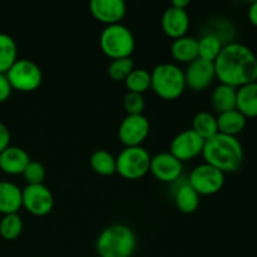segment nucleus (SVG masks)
Instances as JSON below:
<instances>
[{
  "label": "nucleus",
  "mask_w": 257,
  "mask_h": 257,
  "mask_svg": "<svg viewBox=\"0 0 257 257\" xmlns=\"http://www.w3.org/2000/svg\"><path fill=\"white\" fill-rule=\"evenodd\" d=\"M23 207L32 215L42 217L50 213L54 207V196L45 185H27L22 190Z\"/></svg>",
  "instance_id": "nucleus-9"
},
{
  "label": "nucleus",
  "mask_w": 257,
  "mask_h": 257,
  "mask_svg": "<svg viewBox=\"0 0 257 257\" xmlns=\"http://www.w3.org/2000/svg\"><path fill=\"white\" fill-rule=\"evenodd\" d=\"M17 59V43L9 34L0 32V74H5Z\"/></svg>",
  "instance_id": "nucleus-23"
},
{
  "label": "nucleus",
  "mask_w": 257,
  "mask_h": 257,
  "mask_svg": "<svg viewBox=\"0 0 257 257\" xmlns=\"http://www.w3.org/2000/svg\"><path fill=\"white\" fill-rule=\"evenodd\" d=\"M99 45L102 52L113 59L131 58L136 47L135 37L130 28L120 24L105 25L99 37Z\"/></svg>",
  "instance_id": "nucleus-5"
},
{
  "label": "nucleus",
  "mask_w": 257,
  "mask_h": 257,
  "mask_svg": "<svg viewBox=\"0 0 257 257\" xmlns=\"http://www.w3.org/2000/svg\"><path fill=\"white\" fill-rule=\"evenodd\" d=\"M202 156L206 163L226 172H235L243 162V148L232 136L217 133L205 141Z\"/></svg>",
  "instance_id": "nucleus-2"
},
{
  "label": "nucleus",
  "mask_w": 257,
  "mask_h": 257,
  "mask_svg": "<svg viewBox=\"0 0 257 257\" xmlns=\"http://www.w3.org/2000/svg\"><path fill=\"white\" fill-rule=\"evenodd\" d=\"M135 69V64L131 58H119L113 59L108 65V75L115 82H122Z\"/></svg>",
  "instance_id": "nucleus-29"
},
{
  "label": "nucleus",
  "mask_w": 257,
  "mask_h": 257,
  "mask_svg": "<svg viewBox=\"0 0 257 257\" xmlns=\"http://www.w3.org/2000/svg\"><path fill=\"white\" fill-rule=\"evenodd\" d=\"M5 74L13 89L19 92H33L40 87L43 80L39 65L30 59H17Z\"/></svg>",
  "instance_id": "nucleus-7"
},
{
  "label": "nucleus",
  "mask_w": 257,
  "mask_h": 257,
  "mask_svg": "<svg viewBox=\"0 0 257 257\" xmlns=\"http://www.w3.org/2000/svg\"><path fill=\"white\" fill-rule=\"evenodd\" d=\"M236 109L246 118L257 117V82L248 83L237 88Z\"/></svg>",
  "instance_id": "nucleus-18"
},
{
  "label": "nucleus",
  "mask_w": 257,
  "mask_h": 257,
  "mask_svg": "<svg viewBox=\"0 0 257 257\" xmlns=\"http://www.w3.org/2000/svg\"><path fill=\"white\" fill-rule=\"evenodd\" d=\"M30 161L27 151L17 146H9L0 153V170L8 175H23Z\"/></svg>",
  "instance_id": "nucleus-16"
},
{
  "label": "nucleus",
  "mask_w": 257,
  "mask_h": 257,
  "mask_svg": "<svg viewBox=\"0 0 257 257\" xmlns=\"http://www.w3.org/2000/svg\"><path fill=\"white\" fill-rule=\"evenodd\" d=\"M187 181L200 196H211L217 193L223 187L225 173L205 162L191 171Z\"/></svg>",
  "instance_id": "nucleus-8"
},
{
  "label": "nucleus",
  "mask_w": 257,
  "mask_h": 257,
  "mask_svg": "<svg viewBox=\"0 0 257 257\" xmlns=\"http://www.w3.org/2000/svg\"><path fill=\"white\" fill-rule=\"evenodd\" d=\"M23 231V220L18 213H9L0 218V236L8 241H13L20 236Z\"/></svg>",
  "instance_id": "nucleus-27"
},
{
  "label": "nucleus",
  "mask_w": 257,
  "mask_h": 257,
  "mask_svg": "<svg viewBox=\"0 0 257 257\" xmlns=\"http://www.w3.org/2000/svg\"><path fill=\"white\" fill-rule=\"evenodd\" d=\"M123 107L127 114H143L146 102L142 94L135 92H127L123 98Z\"/></svg>",
  "instance_id": "nucleus-30"
},
{
  "label": "nucleus",
  "mask_w": 257,
  "mask_h": 257,
  "mask_svg": "<svg viewBox=\"0 0 257 257\" xmlns=\"http://www.w3.org/2000/svg\"><path fill=\"white\" fill-rule=\"evenodd\" d=\"M151 155L145 147H125L115 157L117 172L127 180H138L150 171Z\"/></svg>",
  "instance_id": "nucleus-6"
},
{
  "label": "nucleus",
  "mask_w": 257,
  "mask_h": 257,
  "mask_svg": "<svg viewBox=\"0 0 257 257\" xmlns=\"http://www.w3.org/2000/svg\"><path fill=\"white\" fill-rule=\"evenodd\" d=\"M216 119H217L218 133L232 136V137L240 135L247 124V118L237 109L220 113Z\"/></svg>",
  "instance_id": "nucleus-19"
},
{
  "label": "nucleus",
  "mask_w": 257,
  "mask_h": 257,
  "mask_svg": "<svg viewBox=\"0 0 257 257\" xmlns=\"http://www.w3.org/2000/svg\"><path fill=\"white\" fill-rule=\"evenodd\" d=\"M89 9L93 17L105 25L118 24L127 13V5L123 0H92Z\"/></svg>",
  "instance_id": "nucleus-14"
},
{
  "label": "nucleus",
  "mask_w": 257,
  "mask_h": 257,
  "mask_svg": "<svg viewBox=\"0 0 257 257\" xmlns=\"http://www.w3.org/2000/svg\"><path fill=\"white\" fill-rule=\"evenodd\" d=\"M22 203V190L9 181H0V215L18 213Z\"/></svg>",
  "instance_id": "nucleus-17"
},
{
  "label": "nucleus",
  "mask_w": 257,
  "mask_h": 257,
  "mask_svg": "<svg viewBox=\"0 0 257 257\" xmlns=\"http://www.w3.org/2000/svg\"><path fill=\"white\" fill-rule=\"evenodd\" d=\"M45 175H47L45 167L38 161H30L23 172L28 185H40L45 180Z\"/></svg>",
  "instance_id": "nucleus-31"
},
{
  "label": "nucleus",
  "mask_w": 257,
  "mask_h": 257,
  "mask_svg": "<svg viewBox=\"0 0 257 257\" xmlns=\"http://www.w3.org/2000/svg\"><path fill=\"white\" fill-rule=\"evenodd\" d=\"M203 146H205V140L191 128L175 136V138L171 141L170 152L181 162H183V161L192 160L198 155H202Z\"/></svg>",
  "instance_id": "nucleus-12"
},
{
  "label": "nucleus",
  "mask_w": 257,
  "mask_h": 257,
  "mask_svg": "<svg viewBox=\"0 0 257 257\" xmlns=\"http://www.w3.org/2000/svg\"><path fill=\"white\" fill-rule=\"evenodd\" d=\"M183 163L171 152H160L151 158L150 172L162 182H176L181 177Z\"/></svg>",
  "instance_id": "nucleus-13"
},
{
  "label": "nucleus",
  "mask_w": 257,
  "mask_h": 257,
  "mask_svg": "<svg viewBox=\"0 0 257 257\" xmlns=\"http://www.w3.org/2000/svg\"><path fill=\"white\" fill-rule=\"evenodd\" d=\"M162 29L168 37L177 39L185 37L190 28V15L187 10L170 5L162 14Z\"/></svg>",
  "instance_id": "nucleus-15"
},
{
  "label": "nucleus",
  "mask_w": 257,
  "mask_h": 257,
  "mask_svg": "<svg viewBox=\"0 0 257 257\" xmlns=\"http://www.w3.org/2000/svg\"><path fill=\"white\" fill-rule=\"evenodd\" d=\"M185 73L186 88L191 90L200 92L210 87L216 78V70L213 62L203 60L201 58H196L191 63H188Z\"/></svg>",
  "instance_id": "nucleus-11"
},
{
  "label": "nucleus",
  "mask_w": 257,
  "mask_h": 257,
  "mask_svg": "<svg viewBox=\"0 0 257 257\" xmlns=\"http://www.w3.org/2000/svg\"><path fill=\"white\" fill-rule=\"evenodd\" d=\"M150 133V120L143 114H127L118 127V138L125 147H137Z\"/></svg>",
  "instance_id": "nucleus-10"
},
{
  "label": "nucleus",
  "mask_w": 257,
  "mask_h": 257,
  "mask_svg": "<svg viewBox=\"0 0 257 257\" xmlns=\"http://www.w3.org/2000/svg\"><path fill=\"white\" fill-rule=\"evenodd\" d=\"M247 18L252 25L257 27V2H253L247 10Z\"/></svg>",
  "instance_id": "nucleus-34"
},
{
  "label": "nucleus",
  "mask_w": 257,
  "mask_h": 257,
  "mask_svg": "<svg viewBox=\"0 0 257 257\" xmlns=\"http://www.w3.org/2000/svg\"><path fill=\"white\" fill-rule=\"evenodd\" d=\"M198 42V58L208 62H215L216 58L222 50L223 45L220 37L212 33L205 34L202 38L197 39Z\"/></svg>",
  "instance_id": "nucleus-26"
},
{
  "label": "nucleus",
  "mask_w": 257,
  "mask_h": 257,
  "mask_svg": "<svg viewBox=\"0 0 257 257\" xmlns=\"http://www.w3.org/2000/svg\"><path fill=\"white\" fill-rule=\"evenodd\" d=\"M171 54L181 63H191L198 58V42L193 37L177 38L171 44Z\"/></svg>",
  "instance_id": "nucleus-21"
},
{
  "label": "nucleus",
  "mask_w": 257,
  "mask_h": 257,
  "mask_svg": "<svg viewBox=\"0 0 257 257\" xmlns=\"http://www.w3.org/2000/svg\"><path fill=\"white\" fill-rule=\"evenodd\" d=\"M124 83L128 88V92L142 94L148 90V88H151V73L143 68H135L125 78Z\"/></svg>",
  "instance_id": "nucleus-28"
},
{
  "label": "nucleus",
  "mask_w": 257,
  "mask_h": 257,
  "mask_svg": "<svg viewBox=\"0 0 257 257\" xmlns=\"http://www.w3.org/2000/svg\"><path fill=\"white\" fill-rule=\"evenodd\" d=\"M171 5H173L176 8H180V9H186L190 5V0H173Z\"/></svg>",
  "instance_id": "nucleus-35"
},
{
  "label": "nucleus",
  "mask_w": 257,
  "mask_h": 257,
  "mask_svg": "<svg viewBox=\"0 0 257 257\" xmlns=\"http://www.w3.org/2000/svg\"><path fill=\"white\" fill-rule=\"evenodd\" d=\"M192 130L206 141L218 133L217 119L212 113L201 110V112L196 113L193 117Z\"/></svg>",
  "instance_id": "nucleus-24"
},
{
  "label": "nucleus",
  "mask_w": 257,
  "mask_h": 257,
  "mask_svg": "<svg viewBox=\"0 0 257 257\" xmlns=\"http://www.w3.org/2000/svg\"><path fill=\"white\" fill-rule=\"evenodd\" d=\"M236 93H237V88L220 83L213 89L212 95H211V104L213 109L218 114L236 109Z\"/></svg>",
  "instance_id": "nucleus-22"
},
{
  "label": "nucleus",
  "mask_w": 257,
  "mask_h": 257,
  "mask_svg": "<svg viewBox=\"0 0 257 257\" xmlns=\"http://www.w3.org/2000/svg\"><path fill=\"white\" fill-rule=\"evenodd\" d=\"M213 64L222 84L238 88L257 82V57L247 45L237 42L223 45Z\"/></svg>",
  "instance_id": "nucleus-1"
},
{
  "label": "nucleus",
  "mask_w": 257,
  "mask_h": 257,
  "mask_svg": "<svg viewBox=\"0 0 257 257\" xmlns=\"http://www.w3.org/2000/svg\"><path fill=\"white\" fill-rule=\"evenodd\" d=\"M0 218H2V217H0Z\"/></svg>",
  "instance_id": "nucleus-36"
},
{
  "label": "nucleus",
  "mask_w": 257,
  "mask_h": 257,
  "mask_svg": "<svg viewBox=\"0 0 257 257\" xmlns=\"http://www.w3.org/2000/svg\"><path fill=\"white\" fill-rule=\"evenodd\" d=\"M175 203L178 210L183 213L195 212L200 205V195L190 186L187 180L180 182L173 191Z\"/></svg>",
  "instance_id": "nucleus-20"
},
{
  "label": "nucleus",
  "mask_w": 257,
  "mask_h": 257,
  "mask_svg": "<svg viewBox=\"0 0 257 257\" xmlns=\"http://www.w3.org/2000/svg\"><path fill=\"white\" fill-rule=\"evenodd\" d=\"M151 88L163 99H177L186 89L185 73L177 64L161 63L151 72Z\"/></svg>",
  "instance_id": "nucleus-4"
},
{
  "label": "nucleus",
  "mask_w": 257,
  "mask_h": 257,
  "mask_svg": "<svg viewBox=\"0 0 257 257\" xmlns=\"http://www.w3.org/2000/svg\"><path fill=\"white\" fill-rule=\"evenodd\" d=\"M136 248L137 236L135 231L122 223L103 228L95 241V251L99 257H132Z\"/></svg>",
  "instance_id": "nucleus-3"
},
{
  "label": "nucleus",
  "mask_w": 257,
  "mask_h": 257,
  "mask_svg": "<svg viewBox=\"0 0 257 257\" xmlns=\"http://www.w3.org/2000/svg\"><path fill=\"white\" fill-rule=\"evenodd\" d=\"M12 85L8 80L7 74H0V103L8 100V98L12 94Z\"/></svg>",
  "instance_id": "nucleus-32"
},
{
  "label": "nucleus",
  "mask_w": 257,
  "mask_h": 257,
  "mask_svg": "<svg viewBox=\"0 0 257 257\" xmlns=\"http://www.w3.org/2000/svg\"><path fill=\"white\" fill-rule=\"evenodd\" d=\"M10 143V132L8 130L7 125L3 122H0V153L5 150L7 147H9Z\"/></svg>",
  "instance_id": "nucleus-33"
},
{
  "label": "nucleus",
  "mask_w": 257,
  "mask_h": 257,
  "mask_svg": "<svg viewBox=\"0 0 257 257\" xmlns=\"http://www.w3.org/2000/svg\"><path fill=\"white\" fill-rule=\"evenodd\" d=\"M90 167L100 176H112L117 172L115 157L105 150H97L92 153Z\"/></svg>",
  "instance_id": "nucleus-25"
}]
</instances>
